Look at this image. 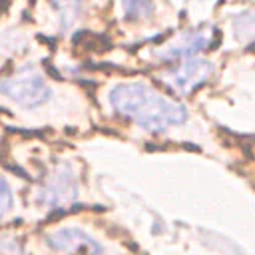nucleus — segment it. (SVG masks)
I'll return each instance as SVG.
<instances>
[{
  "label": "nucleus",
  "mask_w": 255,
  "mask_h": 255,
  "mask_svg": "<svg viewBox=\"0 0 255 255\" xmlns=\"http://www.w3.org/2000/svg\"><path fill=\"white\" fill-rule=\"evenodd\" d=\"M0 94L20 108H40L50 98L46 76L32 64L16 68L0 80Z\"/></svg>",
  "instance_id": "nucleus-2"
},
{
  "label": "nucleus",
  "mask_w": 255,
  "mask_h": 255,
  "mask_svg": "<svg viewBox=\"0 0 255 255\" xmlns=\"http://www.w3.org/2000/svg\"><path fill=\"white\" fill-rule=\"evenodd\" d=\"M14 207V191L4 175H0V219H4Z\"/></svg>",
  "instance_id": "nucleus-9"
},
{
  "label": "nucleus",
  "mask_w": 255,
  "mask_h": 255,
  "mask_svg": "<svg viewBox=\"0 0 255 255\" xmlns=\"http://www.w3.org/2000/svg\"><path fill=\"white\" fill-rule=\"evenodd\" d=\"M122 10H124V16L128 20H139V18H145L153 12V4H149V2H124Z\"/></svg>",
  "instance_id": "nucleus-8"
},
{
  "label": "nucleus",
  "mask_w": 255,
  "mask_h": 255,
  "mask_svg": "<svg viewBox=\"0 0 255 255\" xmlns=\"http://www.w3.org/2000/svg\"><path fill=\"white\" fill-rule=\"evenodd\" d=\"M108 98L118 116L155 133H163L169 128L185 124L189 116L183 104L163 96L147 82L116 84Z\"/></svg>",
  "instance_id": "nucleus-1"
},
{
  "label": "nucleus",
  "mask_w": 255,
  "mask_h": 255,
  "mask_svg": "<svg viewBox=\"0 0 255 255\" xmlns=\"http://www.w3.org/2000/svg\"><path fill=\"white\" fill-rule=\"evenodd\" d=\"M233 32L241 42H255V8L233 18Z\"/></svg>",
  "instance_id": "nucleus-7"
},
{
  "label": "nucleus",
  "mask_w": 255,
  "mask_h": 255,
  "mask_svg": "<svg viewBox=\"0 0 255 255\" xmlns=\"http://www.w3.org/2000/svg\"><path fill=\"white\" fill-rule=\"evenodd\" d=\"M0 255H26L22 245L12 237H0Z\"/></svg>",
  "instance_id": "nucleus-10"
},
{
  "label": "nucleus",
  "mask_w": 255,
  "mask_h": 255,
  "mask_svg": "<svg viewBox=\"0 0 255 255\" xmlns=\"http://www.w3.org/2000/svg\"><path fill=\"white\" fill-rule=\"evenodd\" d=\"M213 74V64L205 58H191L177 62L161 72V82L179 96L191 94L197 86H201Z\"/></svg>",
  "instance_id": "nucleus-5"
},
{
  "label": "nucleus",
  "mask_w": 255,
  "mask_h": 255,
  "mask_svg": "<svg viewBox=\"0 0 255 255\" xmlns=\"http://www.w3.org/2000/svg\"><path fill=\"white\" fill-rule=\"evenodd\" d=\"M46 243L50 249L58 253H74V251H86L88 255H104V247L86 231L78 227H64L46 237Z\"/></svg>",
  "instance_id": "nucleus-6"
},
{
  "label": "nucleus",
  "mask_w": 255,
  "mask_h": 255,
  "mask_svg": "<svg viewBox=\"0 0 255 255\" xmlns=\"http://www.w3.org/2000/svg\"><path fill=\"white\" fill-rule=\"evenodd\" d=\"M215 40V32L211 28H195L179 32L171 38H167L163 44L155 48V58L159 62H183L191 58H199L203 50H207Z\"/></svg>",
  "instance_id": "nucleus-4"
},
{
  "label": "nucleus",
  "mask_w": 255,
  "mask_h": 255,
  "mask_svg": "<svg viewBox=\"0 0 255 255\" xmlns=\"http://www.w3.org/2000/svg\"><path fill=\"white\" fill-rule=\"evenodd\" d=\"M80 183L78 173L72 163L60 161L46 175L44 183L38 187V201L50 209H62L78 201Z\"/></svg>",
  "instance_id": "nucleus-3"
}]
</instances>
